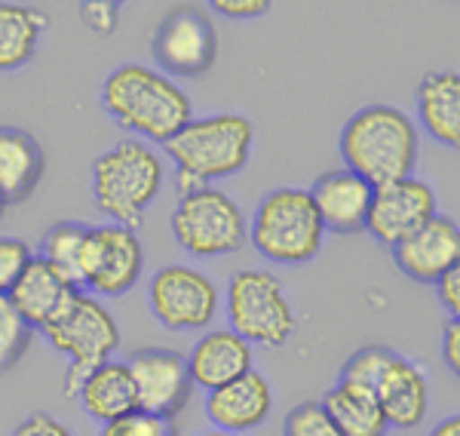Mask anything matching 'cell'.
<instances>
[{"label":"cell","instance_id":"1","mask_svg":"<svg viewBox=\"0 0 460 436\" xmlns=\"http://www.w3.org/2000/svg\"><path fill=\"white\" fill-rule=\"evenodd\" d=\"M163 151L175 164V197L194 194L249 166L255 154V123L240 111L190 117V123H184Z\"/></svg>","mask_w":460,"mask_h":436},{"label":"cell","instance_id":"2","mask_svg":"<svg viewBox=\"0 0 460 436\" xmlns=\"http://www.w3.org/2000/svg\"><path fill=\"white\" fill-rule=\"evenodd\" d=\"M99 105L117 127L138 136V142L160 147L194 117L190 95L178 80L142 62L117 65L102 84Z\"/></svg>","mask_w":460,"mask_h":436},{"label":"cell","instance_id":"3","mask_svg":"<svg viewBox=\"0 0 460 436\" xmlns=\"http://www.w3.org/2000/svg\"><path fill=\"white\" fill-rule=\"evenodd\" d=\"M338 151L344 169H350L372 188L414 175L420 157V129L402 108L375 105L359 108L341 127Z\"/></svg>","mask_w":460,"mask_h":436},{"label":"cell","instance_id":"4","mask_svg":"<svg viewBox=\"0 0 460 436\" xmlns=\"http://www.w3.org/2000/svg\"><path fill=\"white\" fill-rule=\"evenodd\" d=\"M89 179H93L95 209L105 212L111 225L138 231L145 212L163 191L166 164L154 145L138 142V138H120L93 160Z\"/></svg>","mask_w":460,"mask_h":436},{"label":"cell","instance_id":"5","mask_svg":"<svg viewBox=\"0 0 460 436\" xmlns=\"http://www.w3.org/2000/svg\"><path fill=\"white\" fill-rule=\"evenodd\" d=\"M249 243L264 262L283 264V268H301L314 262L325 246V227L307 188L283 184L267 191L252 212Z\"/></svg>","mask_w":460,"mask_h":436},{"label":"cell","instance_id":"6","mask_svg":"<svg viewBox=\"0 0 460 436\" xmlns=\"http://www.w3.org/2000/svg\"><path fill=\"white\" fill-rule=\"evenodd\" d=\"M40 335L56 353L68 357V369L62 375V394L68 400L77 396L86 375L95 366L114 360L117 347H120V326H117L114 314L105 301L89 292L74 295L71 305Z\"/></svg>","mask_w":460,"mask_h":436},{"label":"cell","instance_id":"7","mask_svg":"<svg viewBox=\"0 0 460 436\" xmlns=\"http://www.w3.org/2000/svg\"><path fill=\"white\" fill-rule=\"evenodd\" d=\"M227 329L252 347H283L298 332V314L273 271H236L225 298Z\"/></svg>","mask_w":460,"mask_h":436},{"label":"cell","instance_id":"8","mask_svg":"<svg viewBox=\"0 0 460 436\" xmlns=\"http://www.w3.org/2000/svg\"><path fill=\"white\" fill-rule=\"evenodd\" d=\"M169 227L190 258H225L236 255L249 243V221L240 203L221 188H199L194 194L178 197Z\"/></svg>","mask_w":460,"mask_h":436},{"label":"cell","instance_id":"9","mask_svg":"<svg viewBox=\"0 0 460 436\" xmlns=\"http://www.w3.org/2000/svg\"><path fill=\"white\" fill-rule=\"evenodd\" d=\"M145 271V246L132 227L89 225L80 255V292L95 298H120L132 292Z\"/></svg>","mask_w":460,"mask_h":436},{"label":"cell","instance_id":"10","mask_svg":"<svg viewBox=\"0 0 460 436\" xmlns=\"http://www.w3.org/2000/svg\"><path fill=\"white\" fill-rule=\"evenodd\" d=\"M147 307L169 332H206L221 310V292L194 264H163L147 283Z\"/></svg>","mask_w":460,"mask_h":436},{"label":"cell","instance_id":"11","mask_svg":"<svg viewBox=\"0 0 460 436\" xmlns=\"http://www.w3.org/2000/svg\"><path fill=\"white\" fill-rule=\"evenodd\" d=\"M154 68L166 77L197 80L218 58V28L199 6H175L160 19L151 37Z\"/></svg>","mask_w":460,"mask_h":436},{"label":"cell","instance_id":"12","mask_svg":"<svg viewBox=\"0 0 460 436\" xmlns=\"http://www.w3.org/2000/svg\"><path fill=\"white\" fill-rule=\"evenodd\" d=\"M136 387V409L157 418L178 421L194 396V381L188 375L184 353L172 347H138L123 360Z\"/></svg>","mask_w":460,"mask_h":436},{"label":"cell","instance_id":"13","mask_svg":"<svg viewBox=\"0 0 460 436\" xmlns=\"http://www.w3.org/2000/svg\"><path fill=\"white\" fill-rule=\"evenodd\" d=\"M439 216V197L427 179L408 175V179L381 184L372 191L368 203L366 231L375 236L381 246H396L408 234L424 227L429 218Z\"/></svg>","mask_w":460,"mask_h":436},{"label":"cell","instance_id":"14","mask_svg":"<svg viewBox=\"0 0 460 436\" xmlns=\"http://www.w3.org/2000/svg\"><path fill=\"white\" fill-rule=\"evenodd\" d=\"M393 264L411 283L433 286L442 273L460 264V231L451 218L436 216L390 249Z\"/></svg>","mask_w":460,"mask_h":436},{"label":"cell","instance_id":"15","mask_svg":"<svg viewBox=\"0 0 460 436\" xmlns=\"http://www.w3.org/2000/svg\"><path fill=\"white\" fill-rule=\"evenodd\" d=\"M372 184L359 179L350 169H329L310 184L307 194L314 200V209L323 221L325 234L356 236L366 231L368 203H372Z\"/></svg>","mask_w":460,"mask_h":436},{"label":"cell","instance_id":"16","mask_svg":"<svg viewBox=\"0 0 460 436\" xmlns=\"http://www.w3.org/2000/svg\"><path fill=\"white\" fill-rule=\"evenodd\" d=\"M184 363H188V375L194 381V387L212 394V390L243 378V375L255 369V347L243 342L227 326L206 329L188 351Z\"/></svg>","mask_w":460,"mask_h":436},{"label":"cell","instance_id":"17","mask_svg":"<svg viewBox=\"0 0 460 436\" xmlns=\"http://www.w3.org/2000/svg\"><path fill=\"white\" fill-rule=\"evenodd\" d=\"M273 384L267 381L264 372L252 369L243 378L225 384L206 396V418L212 427L227 433H252L270 418L273 412Z\"/></svg>","mask_w":460,"mask_h":436},{"label":"cell","instance_id":"18","mask_svg":"<svg viewBox=\"0 0 460 436\" xmlns=\"http://www.w3.org/2000/svg\"><path fill=\"white\" fill-rule=\"evenodd\" d=\"M375 400L381 405L387 427L396 431H414L424 424L429 412V378L414 360L393 353L375 387Z\"/></svg>","mask_w":460,"mask_h":436},{"label":"cell","instance_id":"19","mask_svg":"<svg viewBox=\"0 0 460 436\" xmlns=\"http://www.w3.org/2000/svg\"><path fill=\"white\" fill-rule=\"evenodd\" d=\"M77 292L80 289H74L68 280H62L43 258L34 255L28 268L22 271V277L13 283V289L6 292V298L13 301V307L19 310V316L28 326L43 332L49 323L58 320V314L71 305Z\"/></svg>","mask_w":460,"mask_h":436},{"label":"cell","instance_id":"20","mask_svg":"<svg viewBox=\"0 0 460 436\" xmlns=\"http://www.w3.org/2000/svg\"><path fill=\"white\" fill-rule=\"evenodd\" d=\"M47 173V151L34 132L0 123V197L6 206L25 203Z\"/></svg>","mask_w":460,"mask_h":436},{"label":"cell","instance_id":"21","mask_svg":"<svg viewBox=\"0 0 460 436\" xmlns=\"http://www.w3.org/2000/svg\"><path fill=\"white\" fill-rule=\"evenodd\" d=\"M420 129L442 147L460 145V74L455 68L429 71L414 95Z\"/></svg>","mask_w":460,"mask_h":436},{"label":"cell","instance_id":"22","mask_svg":"<svg viewBox=\"0 0 460 436\" xmlns=\"http://www.w3.org/2000/svg\"><path fill=\"white\" fill-rule=\"evenodd\" d=\"M74 400L99 424L129 415V412H136V387H132L129 369L123 360H108V363L95 366L80 384Z\"/></svg>","mask_w":460,"mask_h":436},{"label":"cell","instance_id":"23","mask_svg":"<svg viewBox=\"0 0 460 436\" xmlns=\"http://www.w3.org/2000/svg\"><path fill=\"white\" fill-rule=\"evenodd\" d=\"M49 19L25 4H0V74H16L34 62Z\"/></svg>","mask_w":460,"mask_h":436},{"label":"cell","instance_id":"24","mask_svg":"<svg viewBox=\"0 0 460 436\" xmlns=\"http://www.w3.org/2000/svg\"><path fill=\"white\" fill-rule=\"evenodd\" d=\"M319 403L344 436H387L390 431L375 394L353 387V384L335 381Z\"/></svg>","mask_w":460,"mask_h":436},{"label":"cell","instance_id":"25","mask_svg":"<svg viewBox=\"0 0 460 436\" xmlns=\"http://www.w3.org/2000/svg\"><path fill=\"white\" fill-rule=\"evenodd\" d=\"M86 227L89 225L84 221H58V225L47 227L40 240V253H37V258H43L74 289H80V255H84Z\"/></svg>","mask_w":460,"mask_h":436},{"label":"cell","instance_id":"26","mask_svg":"<svg viewBox=\"0 0 460 436\" xmlns=\"http://www.w3.org/2000/svg\"><path fill=\"white\" fill-rule=\"evenodd\" d=\"M393 347L387 344H366L359 347V351H353L350 357H347V363L341 366V375L338 381L344 384H353V387H362L368 390V394H375L377 381H381L384 369L393 360Z\"/></svg>","mask_w":460,"mask_h":436},{"label":"cell","instance_id":"27","mask_svg":"<svg viewBox=\"0 0 460 436\" xmlns=\"http://www.w3.org/2000/svg\"><path fill=\"white\" fill-rule=\"evenodd\" d=\"M34 342V329L19 316L13 301L0 295V369L19 366V360L28 353Z\"/></svg>","mask_w":460,"mask_h":436},{"label":"cell","instance_id":"28","mask_svg":"<svg viewBox=\"0 0 460 436\" xmlns=\"http://www.w3.org/2000/svg\"><path fill=\"white\" fill-rule=\"evenodd\" d=\"M283 436H344L323 409L319 400H304L295 409H288L283 421Z\"/></svg>","mask_w":460,"mask_h":436},{"label":"cell","instance_id":"29","mask_svg":"<svg viewBox=\"0 0 460 436\" xmlns=\"http://www.w3.org/2000/svg\"><path fill=\"white\" fill-rule=\"evenodd\" d=\"M99 436H178V431H175V421H166V418L151 415V412L136 409V412H129V415L102 424Z\"/></svg>","mask_w":460,"mask_h":436},{"label":"cell","instance_id":"30","mask_svg":"<svg viewBox=\"0 0 460 436\" xmlns=\"http://www.w3.org/2000/svg\"><path fill=\"white\" fill-rule=\"evenodd\" d=\"M31 258L34 249L22 236H0V295L13 289V283L22 277Z\"/></svg>","mask_w":460,"mask_h":436},{"label":"cell","instance_id":"31","mask_svg":"<svg viewBox=\"0 0 460 436\" xmlns=\"http://www.w3.org/2000/svg\"><path fill=\"white\" fill-rule=\"evenodd\" d=\"M80 22L95 34H114L120 25V4L114 0H86L80 4Z\"/></svg>","mask_w":460,"mask_h":436},{"label":"cell","instance_id":"32","mask_svg":"<svg viewBox=\"0 0 460 436\" xmlns=\"http://www.w3.org/2000/svg\"><path fill=\"white\" fill-rule=\"evenodd\" d=\"M13 436H74L68 424H62L56 415L49 412H34L25 421H19Z\"/></svg>","mask_w":460,"mask_h":436},{"label":"cell","instance_id":"33","mask_svg":"<svg viewBox=\"0 0 460 436\" xmlns=\"http://www.w3.org/2000/svg\"><path fill=\"white\" fill-rule=\"evenodd\" d=\"M209 10L221 13L225 19H234V22H249V19H261L270 4L267 0H212Z\"/></svg>","mask_w":460,"mask_h":436},{"label":"cell","instance_id":"34","mask_svg":"<svg viewBox=\"0 0 460 436\" xmlns=\"http://www.w3.org/2000/svg\"><path fill=\"white\" fill-rule=\"evenodd\" d=\"M433 286H436V298H439L442 310L451 316V320H457V314H460V264L451 268L448 273H442Z\"/></svg>","mask_w":460,"mask_h":436},{"label":"cell","instance_id":"35","mask_svg":"<svg viewBox=\"0 0 460 436\" xmlns=\"http://www.w3.org/2000/svg\"><path fill=\"white\" fill-rule=\"evenodd\" d=\"M442 363L451 369V375L460 372V323L457 320H448L442 329Z\"/></svg>","mask_w":460,"mask_h":436},{"label":"cell","instance_id":"36","mask_svg":"<svg viewBox=\"0 0 460 436\" xmlns=\"http://www.w3.org/2000/svg\"><path fill=\"white\" fill-rule=\"evenodd\" d=\"M427 436H460V415H448L442 418L439 424L433 427Z\"/></svg>","mask_w":460,"mask_h":436},{"label":"cell","instance_id":"37","mask_svg":"<svg viewBox=\"0 0 460 436\" xmlns=\"http://www.w3.org/2000/svg\"><path fill=\"white\" fill-rule=\"evenodd\" d=\"M197 436H236V433H227V431H218V427H209V431H199Z\"/></svg>","mask_w":460,"mask_h":436},{"label":"cell","instance_id":"38","mask_svg":"<svg viewBox=\"0 0 460 436\" xmlns=\"http://www.w3.org/2000/svg\"><path fill=\"white\" fill-rule=\"evenodd\" d=\"M4 212H6V203H4V197H0V218H4Z\"/></svg>","mask_w":460,"mask_h":436}]
</instances>
